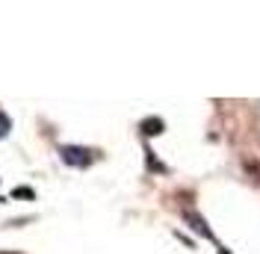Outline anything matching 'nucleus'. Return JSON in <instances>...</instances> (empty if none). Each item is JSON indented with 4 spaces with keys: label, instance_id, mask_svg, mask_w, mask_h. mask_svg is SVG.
I'll use <instances>...</instances> for the list:
<instances>
[{
    "label": "nucleus",
    "instance_id": "obj_1",
    "mask_svg": "<svg viewBox=\"0 0 260 254\" xmlns=\"http://www.w3.org/2000/svg\"><path fill=\"white\" fill-rule=\"evenodd\" d=\"M59 157H62L65 166H74V169H86L92 166V151L89 148H80V145H62L59 148Z\"/></svg>",
    "mask_w": 260,
    "mask_h": 254
},
{
    "label": "nucleus",
    "instance_id": "obj_4",
    "mask_svg": "<svg viewBox=\"0 0 260 254\" xmlns=\"http://www.w3.org/2000/svg\"><path fill=\"white\" fill-rule=\"evenodd\" d=\"M9 130H12V121H9V115H6V112L0 110V139H3Z\"/></svg>",
    "mask_w": 260,
    "mask_h": 254
},
{
    "label": "nucleus",
    "instance_id": "obj_6",
    "mask_svg": "<svg viewBox=\"0 0 260 254\" xmlns=\"http://www.w3.org/2000/svg\"><path fill=\"white\" fill-rule=\"evenodd\" d=\"M219 254H231V251H228V248H219Z\"/></svg>",
    "mask_w": 260,
    "mask_h": 254
},
{
    "label": "nucleus",
    "instance_id": "obj_3",
    "mask_svg": "<svg viewBox=\"0 0 260 254\" xmlns=\"http://www.w3.org/2000/svg\"><path fill=\"white\" fill-rule=\"evenodd\" d=\"M142 133H145V136L162 133V118H145V121H142Z\"/></svg>",
    "mask_w": 260,
    "mask_h": 254
},
{
    "label": "nucleus",
    "instance_id": "obj_5",
    "mask_svg": "<svg viewBox=\"0 0 260 254\" xmlns=\"http://www.w3.org/2000/svg\"><path fill=\"white\" fill-rule=\"evenodd\" d=\"M12 195H15V198H18V195H21V198H32V189H15Z\"/></svg>",
    "mask_w": 260,
    "mask_h": 254
},
{
    "label": "nucleus",
    "instance_id": "obj_2",
    "mask_svg": "<svg viewBox=\"0 0 260 254\" xmlns=\"http://www.w3.org/2000/svg\"><path fill=\"white\" fill-rule=\"evenodd\" d=\"M183 219H186V222L192 225V228H195V231H198V234H201V237L213 239V231H210V228H207V225H204V219H201L198 213H192V210H186V213H183Z\"/></svg>",
    "mask_w": 260,
    "mask_h": 254
}]
</instances>
